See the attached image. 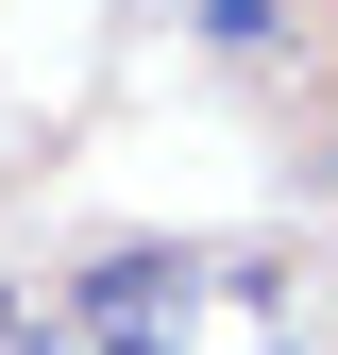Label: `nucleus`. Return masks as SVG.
Wrapping results in <instances>:
<instances>
[{"mask_svg":"<svg viewBox=\"0 0 338 355\" xmlns=\"http://www.w3.org/2000/svg\"><path fill=\"white\" fill-rule=\"evenodd\" d=\"M84 338L102 355H186V254H102L84 271Z\"/></svg>","mask_w":338,"mask_h":355,"instance_id":"obj_1","label":"nucleus"},{"mask_svg":"<svg viewBox=\"0 0 338 355\" xmlns=\"http://www.w3.org/2000/svg\"><path fill=\"white\" fill-rule=\"evenodd\" d=\"M271 17H287V0H203V34H220V51H271Z\"/></svg>","mask_w":338,"mask_h":355,"instance_id":"obj_2","label":"nucleus"},{"mask_svg":"<svg viewBox=\"0 0 338 355\" xmlns=\"http://www.w3.org/2000/svg\"><path fill=\"white\" fill-rule=\"evenodd\" d=\"M0 338H17V304H0Z\"/></svg>","mask_w":338,"mask_h":355,"instance_id":"obj_3","label":"nucleus"}]
</instances>
